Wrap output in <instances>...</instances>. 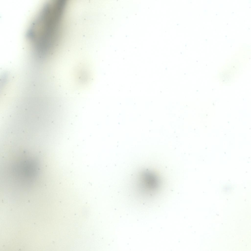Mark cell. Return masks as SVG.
<instances>
[{
  "instance_id": "obj_1",
  "label": "cell",
  "mask_w": 251,
  "mask_h": 251,
  "mask_svg": "<svg viewBox=\"0 0 251 251\" xmlns=\"http://www.w3.org/2000/svg\"><path fill=\"white\" fill-rule=\"evenodd\" d=\"M135 182L137 190L150 194L160 190L162 185V180L159 176L155 172L148 169L140 172Z\"/></svg>"
}]
</instances>
